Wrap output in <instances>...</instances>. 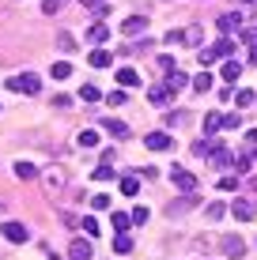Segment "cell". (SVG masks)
<instances>
[{
    "instance_id": "obj_1",
    "label": "cell",
    "mask_w": 257,
    "mask_h": 260,
    "mask_svg": "<svg viewBox=\"0 0 257 260\" xmlns=\"http://www.w3.org/2000/svg\"><path fill=\"white\" fill-rule=\"evenodd\" d=\"M42 79L34 76V72H23V76H12L8 79V91H23V94H38Z\"/></svg>"
},
{
    "instance_id": "obj_2",
    "label": "cell",
    "mask_w": 257,
    "mask_h": 260,
    "mask_svg": "<svg viewBox=\"0 0 257 260\" xmlns=\"http://www.w3.org/2000/svg\"><path fill=\"white\" fill-rule=\"evenodd\" d=\"M144 147H148V151H170V147H174V136H170V132H148V136H144Z\"/></svg>"
},
{
    "instance_id": "obj_3",
    "label": "cell",
    "mask_w": 257,
    "mask_h": 260,
    "mask_svg": "<svg viewBox=\"0 0 257 260\" xmlns=\"http://www.w3.org/2000/svg\"><path fill=\"white\" fill-rule=\"evenodd\" d=\"M170 181H174V189H182V192L197 189V177H193L189 170H170Z\"/></svg>"
},
{
    "instance_id": "obj_4",
    "label": "cell",
    "mask_w": 257,
    "mask_h": 260,
    "mask_svg": "<svg viewBox=\"0 0 257 260\" xmlns=\"http://www.w3.org/2000/svg\"><path fill=\"white\" fill-rule=\"evenodd\" d=\"M4 238H8V241H15V245H23V241L31 238V230H26L23 222H4Z\"/></svg>"
},
{
    "instance_id": "obj_5",
    "label": "cell",
    "mask_w": 257,
    "mask_h": 260,
    "mask_svg": "<svg viewBox=\"0 0 257 260\" xmlns=\"http://www.w3.org/2000/svg\"><path fill=\"white\" fill-rule=\"evenodd\" d=\"M68 256H72V260H91V241L76 238L72 245H68Z\"/></svg>"
},
{
    "instance_id": "obj_6",
    "label": "cell",
    "mask_w": 257,
    "mask_h": 260,
    "mask_svg": "<svg viewBox=\"0 0 257 260\" xmlns=\"http://www.w3.org/2000/svg\"><path fill=\"white\" fill-rule=\"evenodd\" d=\"M238 23H242V15H238V12H227V15H219V19H216L219 34H231V30H238Z\"/></svg>"
},
{
    "instance_id": "obj_7",
    "label": "cell",
    "mask_w": 257,
    "mask_h": 260,
    "mask_svg": "<svg viewBox=\"0 0 257 260\" xmlns=\"http://www.w3.org/2000/svg\"><path fill=\"white\" fill-rule=\"evenodd\" d=\"M140 30H148V15H129L121 23V34H140Z\"/></svg>"
},
{
    "instance_id": "obj_8",
    "label": "cell",
    "mask_w": 257,
    "mask_h": 260,
    "mask_svg": "<svg viewBox=\"0 0 257 260\" xmlns=\"http://www.w3.org/2000/svg\"><path fill=\"white\" fill-rule=\"evenodd\" d=\"M223 253H227V256H235V260H238V256H246V241L227 234V238H223Z\"/></svg>"
},
{
    "instance_id": "obj_9",
    "label": "cell",
    "mask_w": 257,
    "mask_h": 260,
    "mask_svg": "<svg viewBox=\"0 0 257 260\" xmlns=\"http://www.w3.org/2000/svg\"><path fill=\"white\" fill-rule=\"evenodd\" d=\"M185 83H189V79H185V72H178V68H174V72H166V83H163V87H166L170 94H178Z\"/></svg>"
},
{
    "instance_id": "obj_10",
    "label": "cell",
    "mask_w": 257,
    "mask_h": 260,
    "mask_svg": "<svg viewBox=\"0 0 257 260\" xmlns=\"http://www.w3.org/2000/svg\"><path fill=\"white\" fill-rule=\"evenodd\" d=\"M231 215H235V219H242V222H250L253 219V204L250 200H235L231 204Z\"/></svg>"
},
{
    "instance_id": "obj_11",
    "label": "cell",
    "mask_w": 257,
    "mask_h": 260,
    "mask_svg": "<svg viewBox=\"0 0 257 260\" xmlns=\"http://www.w3.org/2000/svg\"><path fill=\"white\" fill-rule=\"evenodd\" d=\"M102 128L110 132V136H118V140H125V136H129V124H125V121H113V117H106V121H102Z\"/></svg>"
},
{
    "instance_id": "obj_12",
    "label": "cell",
    "mask_w": 257,
    "mask_h": 260,
    "mask_svg": "<svg viewBox=\"0 0 257 260\" xmlns=\"http://www.w3.org/2000/svg\"><path fill=\"white\" fill-rule=\"evenodd\" d=\"M238 76H242V64H238L235 57H227L223 60V79H227V83H238Z\"/></svg>"
},
{
    "instance_id": "obj_13",
    "label": "cell",
    "mask_w": 257,
    "mask_h": 260,
    "mask_svg": "<svg viewBox=\"0 0 257 260\" xmlns=\"http://www.w3.org/2000/svg\"><path fill=\"white\" fill-rule=\"evenodd\" d=\"M87 42H95V46H102V42H110V30H106L102 23H95L91 30H87Z\"/></svg>"
},
{
    "instance_id": "obj_14",
    "label": "cell",
    "mask_w": 257,
    "mask_h": 260,
    "mask_svg": "<svg viewBox=\"0 0 257 260\" xmlns=\"http://www.w3.org/2000/svg\"><path fill=\"white\" fill-rule=\"evenodd\" d=\"M118 83H121V87H136V83H140V72H136V68H121V72H118Z\"/></svg>"
},
{
    "instance_id": "obj_15",
    "label": "cell",
    "mask_w": 257,
    "mask_h": 260,
    "mask_svg": "<svg viewBox=\"0 0 257 260\" xmlns=\"http://www.w3.org/2000/svg\"><path fill=\"white\" fill-rule=\"evenodd\" d=\"M15 177H19V181H34L38 170H34V162H15Z\"/></svg>"
},
{
    "instance_id": "obj_16",
    "label": "cell",
    "mask_w": 257,
    "mask_h": 260,
    "mask_svg": "<svg viewBox=\"0 0 257 260\" xmlns=\"http://www.w3.org/2000/svg\"><path fill=\"white\" fill-rule=\"evenodd\" d=\"M193 204H197V196H193V192H185L182 200H178V204H170V208H166V211H170V219H174V215H182L185 208H193Z\"/></svg>"
},
{
    "instance_id": "obj_17",
    "label": "cell",
    "mask_w": 257,
    "mask_h": 260,
    "mask_svg": "<svg viewBox=\"0 0 257 260\" xmlns=\"http://www.w3.org/2000/svg\"><path fill=\"white\" fill-rule=\"evenodd\" d=\"M110 222H113V230H118V234H125V230L132 226V215H125V211H113V219H110Z\"/></svg>"
},
{
    "instance_id": "obj_18",
    "label": "cell",
    "mask_w": 257,
    "mask_h": 260,
    "mask_svg": "<svg viewBox=\"0 0 257 260\" xmlns=\"http://www.w3.org/2000/svg\"><path fill=\"white\" fill-rule=\"evenodd\" d=\"M110 64H113V57L106 49H95L91 53V68H110Z\"/></svg>"
},
{
    "instance_id": "obj_19",
    "label": "cell",
    "mask_w": 257,
    "mask_h": 260,
    "mask_svg": "<svg viewBox=\"0 0 257 260\" xmlns=\"http://www.w3.org/2000/svg\"><path fill=\"white\" fill-rule=\"evenodd\" d=\"M148 98H152V106H166V102H170V91H166V87H152Z\"/></svg>"
},
{
    "instance_id": "obj_20",
    "label": "cell",
    "mask_w": 257,
    "mask_h": 260,
    "mask_svg": "<svg viewBox=\"0 0 257 260\" xmlns=\"http://www.w3.org/2000/svg\"><path fill=\"white\" fill-rule=\"evenodd\" d=\"M193 91H197V94H208L212 91V76H208V72H201V76L193 79Z\"/></svg>"
},
{
    "instance_id": "obj_21",
    "label": "cell",
    "mask_w": 257,
    "mask_h": 260,
    "mask_svg": "<svg viewBox=\"0 0 257 260\" xmlns=\"http://www.w3.org/2000/svg\"><path fill=\"white\" fill-rule=\"evenodd\" d=\"M219 128H223V117H219V113H208V117H205V132H208V136H216Z\"/></svg>"
},
{
    "instance_id": "obj_22",
    "label": "cell",
    "mask_w": 257,
    "mask_h": 260,
    "mask_svg": "<svg viewBox=\"0 0 257 260\" xmlns=\"http://www.w3.org/2000/svg\"><path fill=\"white\" fill-rule=\"evenodd\" d=\"M76 143H79V147H99V132H79V136H76Z\"/></svg>"
},
{
    "instance_id": "obj_23",
    "label": "cell",
    "mask_w": 257,
    "mask_h": 260,
    "mask_svg": "<svg viewBox=\"0 0 257 260\" xmlns=\"http://www.w3.org/2000/svg\"><path fill=\"white\" fill-rule=\"evenodd\" d=\"M212 49H216V57H231V53H235V42H231V38H219Z\"/></svg>"
},
{
    "instance_id": "obj_24",
    "label": "cell",
    "mask_w": 257,
    "mask_h": 260,
    "mask_svg": "<svg viewBox=\"0 0 257 260\" xmlns=\"http://www.w3.org/2000/svg\"><path fill=\"white\" fill-rule=\"evenodd\" d=\"M49 72H53V79H68V76H72V64H68V60H57Z\"/></svg>"
},
{
    "instance_id": "obj_25",
    "label": "cell",
    "mask_w": 257,
    "mask_h": 260,
    "mask_svg": "<svg viewBox=\"0 0 257 260\" xmlns=\"http://www.w3.org/2000/svg\"><path fill=\"white\" fill-rule=\"evenodd\" d=\"M140 192V181L136 177H121V196H136Z\"/></svg>"
},
{
    "instance_id": "obj_26",
    "label": "cell",
    "mask_w": 257,
    "mask_h": 260,
    "mask_svg": "<svg viewBox=\"0 0 257 260\" xmlns=\"http://www.w3.org/2000/svg\"><path fill=\"white\" fill-rule=\"evenodd\" d=\"M91 177H95V181H110V177H113V166H110V162L95 166V174H91Z\"/></svg>"
},
{
    "instance_id": "obj_27",
    "label": "cell",
    "mask_w": 257,
    "mask_h": 260,
    "mask_svg": "<svg viewBox=\"0 0 257 260\" xmlns=\"http://www.w3.org/2000/svg\"><path fill=\"white\" fill-rule=\"evenodd\" d=\"M79 98H83V102H99V87L83 83V87H79Z\"/></svg>"
},
{
    "instance_id": "obj_28",
    "label": "cell",
    "mask_w": 257,
    "mask_h": 260,
    "mask_svg": "<svg viewBox=\"0 0 257 260\" xmlns=\"http://www.w3.org/2000/svg\"><path fill=\"white\" fill-rule=\"evenodd\" d=\"M46 185H49V189H61V185H65V174H61V170H49V174H46Z\"/></svg>"
},
{
    "instance_id": "obj_29",
    "label": "cell",
    "mask_w": 257,
    "mask_h": 260,
    "mask_svg": "<svg viewBox=\"0 0 257 260\" xmlns=\"http://www.w3.org/2000/svg\"><path fill=\"white\" fill-rule=\"evenodd\" d=\"M113 249H118V253H129V249H132V238H129V234H118V238H113Z\"/></svg>"
},
{
    "instance_id": "obj_30",
    "label": "cell",
    "mask_w": 257,
    "mask_h": 260,
    "mask_svg": "<svg viewBox=\"0 0 257 260\" xmlns=\"http://www.w3.org/2000/svg\"><path fill=\"white\" fill-rule=\"evenodd\" d=\"M57 46L65 49V53H72L76 49V38H72V34H57Z\"/></svg>"
},
{
    "instance_id": "obj_31",
    "label": "cell",
    "mask_w": 257,
    "mask_h": 260,
    "mask_svg": "<svg viewBox=\"0 0 257 260\" xmlns=\"http://www.w3.org/2000/svg\"><path fill=\"white\" fill-rule=\"evenodd\" d=\"M91 208H95V211L110 208V196H106V192H95V196H91Z\"/></svg>"
},
{
    "instance_id": "obj_32",
    "label": "cell",
    "mask_w": 257,
    "mask_h": 260,
    "mask_svg": "<svg viewBox=\"0 0 257 260\" xmlns=\"http://www.w3.org/2000/svg\"><path fill=\"white\" fill-rule=\"evenodd\" d=\"M223 128H227V132L242 128V117H238V113H227V117H223Z\"/></svg>"
},
{
    "instance_id": "obj_33",
    "label": "cell",
    "mask_w": 257,
    "mask_h": 260,
    "mask_svg": "<svg viewBox=\"0 0 257 260\" xmlns=\"http://www.w3.org/2000/svg\"><path fill=\"white\" fill-rule=\"evenodd\" d=\"M235 102H238V106H253V102H257V94H253V91H238V94H235Z\"/></svg>"
},
{
    "instance_id": "obj_34",
    "label": "cell",
    "mask_w": 257,
    "mask_h": 260,
    "mask_svg": "<svg viewBox=\"0 0 257 260\" xmlns=\"http://www.w3.org/2000/svg\"><path fill=\"white\" fill-rule=\"evenodd\" d=\"M223 211H227L223 204H208V211H205V215H208L212 222H216V219H223Z\"/></svg>"
},
{
    "instance_id": "obj_35",
    "label": "cell",
    "mask_w": 257,
    "mask_h": 260,
    "mask_svg": "<svg viewBox=\"0 0 257 260\" xmlns=\"http://www.w3.org/2000/svg\"><path fill=\"white\" fill-rule=\"evenodd\" d=\"M106 102H110V106H125L129 94H125V91H110V98H106Z\"/></svg>"
},
{
    "instance_id": "obj_36",
    "label": "cell",
    "mask_w": 257,
    "mask_h": 260,
    "mask_svg": "<svg viewBox=\"0 0 257 260\" xmlns=\"http://www.w3.org/2000/svg\"><path fill=\"white\" fill-rule=\"evenodd\" d=\"M79 222H83V230H87V234H91V238H95V234H99V222H95V219H91V215H83V219H79Z\"/></svg>"
},
{
    "instance_id": "obj_37",
    "label": "cell",
    "mask_w": 257,
    "mask_h": 260,
    "mask_svg": "<svg viewBox=\"0 0 257 260\" xmlns=\"http://www.w3.org/2000/svg\"><path fill=\"white\" fill-rule=\"evenodd\" d=\"M197 60L201 64H212V60H216V49H197Z\"/></svg>"
},
{
    "instance_id": "obj_38",
    "label": "cell",
    "mask_w": 257,
    "mask_h": 260,
    "mask_svg": "<svg viewBox=\"0 0 257 260\" xmlns=\"http://www.w3.org/2000/svg\"><path fill=\"white\" fill-rule=\"evenodd\" d=\"M219 189H223V192H235V189H238V177H223V181H219Z\"/></svg>"
},
{
    "instance_id": "obj_39",
    "label": "cell",
    "mask_w": 257,
    "mask_h": 260,
    "mask_svg": "<svg viewBox=\"0 0 257 260\" xmlns=\"http://www.w3.org/2000/svg\"><path fill=\"white\" fill-rule=\"evenodd\" d=\"M42 12H46V15H57V12H61V0H46V4H42Z\"/></svg>"
},
{
    "instance_id": "obj_40",
    "label": "cell",
    "mask_w": 257,
    "mask_h": 260,
    "mask_svg": "<svg viewBox=\"0 0 257 260\" xmlns=\"http://www.w3.org/2000/svg\"><path fill=\"white\" fill-rule=\"evenodd\" d=\"M53 106H57V110H68V106H72V98H68V94H57V98H53Z\"/></svg>"
},
{
    "instance_id": "obj_41",
    "label": "cell",
    "mask_w": 257,
    "mask_h": 260,
    "mask_svg": "<svg viewBox=\"0 0 257 260\" xmlns=\"http://www.w3.org/2000/svg\"><path fill=\"white\" fill-rule=\"evenodd\" d=\"M166 42H170V46H178V42H185V30H170V34H166Z\"/></svg>"
},
{
    "instance_id": "obj_42",
    "label": "cell",
    "mask_w": 257,
    "mask_h": 260,
    "mask_svg": "<svg viewBox=\"0 0 257 260\" xmlns=\"http://www.w3.org/2000/svg\"><path fill=\"white\" fill-rule=\"evenodd\" d=\"M132 222H148V208H132Z\"/></svg>"
},
{
    "instance_id": "obj_43",
    "label": "cell",
    "mask_w": 257,
    "mask_h": 260,
    "mask_svg": "<svg viewBox=\"0 0 257 260\" xmlns=\"http://www.w3.org/2000/svg\"><path fill=\"white\" fill-rule=\"evenodd\" d=\"M246 143H250V151H257V132H246Z\"/></svg>"
},
{
    "instance_id": "obj_44",
    "label": "cell",
    "mask_w": 257,
    "mask_h": 260,
    "mask_svg": "<svg viewBox=\"0 0 257 260\" xmlns=\"http://www.w3.org/2000/svg\"><path fill=\"white\" fill-rule=\"evenodd\" d=\"M250 64H257V42L250 46Z\"/></svg>"
},
{
    "instance_id": "obj_45",
    "label": "cell",
    "mask_w": 257,
    "mask_h": 260,
    "mask_svg": "<svg viewBox=\"0 0 257 260\" xmlns=\"http://www.w3.org/2000/svg\"><path fill=\"white\" fill-rule=\"evenodd\" d=\"M79 4H95V0H79Z\"/></svg>"
},
{
    "instance_id": "obj_46",
    "label": "cell",
    "mask_w": 257,
    "mask_h": 260,
    "mask_svg": "<svg viewBox=\"0 0 257 260\" xmlns=\"http://www.w3.org/2000/svg\"><path fill=\"white\" fill-rule=\"evenodd\" d=\"M246 4H253V0H246Z\"/></svg>"
},
{
    "instance_id": "obj_47",
    "label": "cell",
    "mask_w": 257,
    "mask_h": 260,
    "mask_svg": "<svg viewBox=\"0 0 257 260\" xmlns=\"http://www.w3.org/2000/svg\"><path fill=\"white\" fill-rule=\"evenodd\" d=\"M253 189H257V181H253Z\"/></svg>"
}]
</instances>
